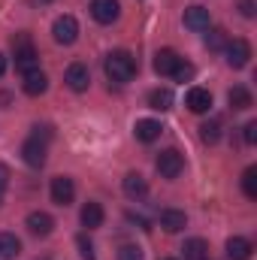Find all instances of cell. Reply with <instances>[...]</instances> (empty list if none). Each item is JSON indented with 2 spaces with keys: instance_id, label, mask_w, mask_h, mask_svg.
<instances>
[{
  "instance_id": "obj_1",
  "label": "cell",
  "mask_w": 257,
  "mask_h": 260,
  "mask_svg": "<svg viewBox=\"0 0 257 260\" xmlns=\"http://www.w3.org/2000/svg\"><path fill=\"white\" fill-rule=\"evenodd\" d=\"M103 70H106V76H109L112 82L124 85V82H130V79L136 76V58H133L130 52H124V49H115V52L106 55Z\"/></svg>"
},
{
  "instance_id": "obj_2",
  "label": "cell",
  "mask_w": 257,
  "mask_h": 260,
  "mask_svg": "<svg viewBox=\"0 0 257 260\" xmlns=\"http://www.w3.org/2000/svg\"><path fill=\"white\" fill-rule=\"evenodd\" d=\"M12 55H15V67H18L21 73H27V70L37 67V49H34V43H30L27 34H18V37L12 40Z\"/></svg>"
},
{
  "instance_id": "obj_3",
  "label": "cell",
  "mask_w": 257,
  "mask_h": 260,
  "mask_svg": "<svg viewBox=\"0 0 257 260\" xmlns=\"http://www.w3.org/2000/svg\"><path fill=\"white\" fill-rule=\"evenodd\" d=\"M154 167H157V173H160L164 179H179V176H182V170H185V157H182L176 148H167V151H160V154H157Z\"/></svg>"
},
{
  "instance_id": "obj_4",
  "label": "cell",
  "mask_w": 257,
  "mask_h": 260,
  "mask_svg": "<svg viewBox=\"0 0 257 260\" xmlns=\"http://www.w3.org/2000/svg\"><path fill=\"white\" fill-rule=\"evenodd\" d=\"M52 37H55V43H61V46H73V43L79 40V21H76L73 15H58L55 24H52Z\"/></svg>"
},
{
  "instance_id": "obj_5",
  "label": "cell",
  "mask_w": 257,
  "mask_h": 260,
  "mask_svg": "<svg viewBox=\"0 0 257 260\" xmlns=\"http://www.w3.org/2000/svg\"><path fill=\"white\" fill-rule=\"evenodd\" d=\"M224 55H227V64L233 67V70H242V67H248V61H251V46H248V40L236 37L233 43L224 46Z\"/></svg>"
},
{
  "instance_id": "obj_6",
  "label": "cell",
  "mask_w": 257,
  "mask_h": 260,
  "mask_svg": "<svg viewBox=\"0 0 257 260\" xmlns=\"http://www.w3.org/2000/svg\"><path fill=\"white\" fill-rule=\"evenodd\" d=\"M21 157H24V164H27V167H34V170L46 167V139L30 136V139L21 145Z\"/></svg>"
},
{
  "instance_id": "obj_7",
  "label": "cell",
  "mask_w": 257,
  "mask_h": 260,
  "mask_svg": "<svg viewBox=\"0 0 257 260\" xmlns=\"http://www.w3.org/2000/svg\"><path fill=\"white\" fill-rule=\"evenodd\" d=\"M91 15L100 24H112L121 15V3L118 0H91Z\"/></svg>"
},
{
  "instance_id": "obj_8",
  "label": "cell",
  "mask_w": 257,
  "mask_h": 260,
  "mask_svg": "<svg viewBox=\"0 0 257 260\" xmlns=\"http://www.w3.org/2000/svg\"><path fill=\"white\" fill-rule=\"evenodd\" d=\"M73 200H76V182L70 176H55L52 179V203L70 206Z\"/></svg>"
},
{
  "instance_id": "obj_9",
  "label": "cell",
  "mask_w": 257,
  "mask_h": 260,
  "mask_svg": "<svg viewBox=\"0 0 257 260\" xmlns=\"http://www.w3.org/2000/svg\"><path fill=\"white\" fill-rule=\"evenodd\" d=\"M21 88H24V94H27V97H40V94H46V88H49V76H46L40 67H34V70H27V73H24Z\"/></svg>"
},
{
  "instance_id": "obj_10",
  "label": "cell",
  "mask_w": 257,
  "mask_h": 260,
  "mask_svg": "<svg viewBox=\"0 0 257 260\" xmlns=\"http://www.w3.org/2000/svg\"><path fill=\"white\" fill-rule=\"evenodd\" d=\"M64 82L76 91V94H82V91H88V85H91V70H88L85 64H70L67 67Z\"/></svg>"
},
{
  "instance_id": "obj_11",
  "label": "cell",
  "mask_w": 257,
  "mask_h": 260,
  "mask_svg": "<svg viewBox=\"0 0 257 260\" xmlns=\"http://www.w3.org/2000/svg\"><path fill=\"white\" fill-rule=\"evenodd\" d=\"M24 227H27L34 236H49V233L55 230V218H52L49 212H30V215L24 218Z\"/></svg>"
},
{
  "instance_id": "obj_12",
  "label": "cell",
  "mask_w": 257,
  "mask_h": 260,
  "mask_svg": "<svg viewBox=\"0 0 257 260\" xmlns=\"http://www.w3.org/2000/svg\"><path fill=\"white\" fill-rule=\"evenodd\" d=\"M160 227H164L167 233H179V230L188 227V215H185L182 209H164V212H160Z\"/></svg>"
},
{
  "instance_id": "obj_13",
  "label": "cell",
  "mask_w": 257,
  "mask_h": 260,
  "mask_svg": "<svg viewBox=\"0 0 257 260\" xmlns=\"http://www.w3.org/2000/svg\"><path fill=\"white\" fill-rule=\"evenodd\" d=\"M179 55L173 52V49H160L157 55H154V73L157 76H173L176 73V67H179Z\"/></svg>"
},
{
  "instance_id": "obj_14",
  "label": "cell",
  "mask_w": 257,
  "mask_h": 260,
  "mask_svg": "<svg viewBox=\"0 0 257 260\" xmlns=\"http://www.w3.org/2000/svg\"><path fill=\"white\" fill-rule=\"evenodd\" d=\"M185 103H188V109H191V112L203 115V112H209V109H212V94H209L206 88H191V91H188V97H185Z\"/></svg>"
},
{
  "instance_id": "obj_15",
  "label": "cell",
  "mask_w": 257,
  "mask_h": 260,
  "mask_svg": "<svg viewBox=\"0 0 257 260\" xmlns=\"http://www.w3.org/2000/svg\"><path fill=\"white\" fill-rule=\"evenodd\" d=\"M133 133H136V139L139 142H154L164 127H160V121H154V118H139L136 124H133Z\"/></svg>"
},
{
  "instance_id": "obj_16",
  "label": "cell",
  "mask_w": 257,
  "mask_h": 260,
  "mask_svg": "<svg viewBox=\"0 0 257 260\" xmlns=\"http://www.w3.org/2000/svg\"><path fill=\"white\" fill-rule=\"evenodd\" d=\"M209 9L206 6H188L185 9V27L191 30H209Z\"/></svg>"
},
{
  "instance_id": "obj_17",
  "label": "cell",
  "mask_w": 257,
  "mask_h": 260,
  "mask_svg": "<svg viewBox=\"0 0 257 260\" xmlns=\"http://www.w3.org/2000/svg\"><path fill=\"white\" fill-rule=\"evenodd\" d=\"M251 251H254V245L248 239H242V236L227 239V257L230 260H251Z\"/></svg>"
},
{
  "instance_id": "obj_18",
  "label": "cell",
  "mask_w": 257,
  "mask_h": 260,
  "mask_svg": "<svg viewBox=\"0 0 257 260\" xmlns=\"http://www.w3.org/2000/svg\"><path fill=\"white\" fill-rule=\"evenodd\" d=\"M227 100H230V106H233V109H239V112L254 106V97H251V91H248L245 85H236V88H230Z\"/></svg>"
},
{
  "instance_id": "obj_19",
  "label": "cell",
  "mask_w": 257,
  "mask_h": 260,
  "mask_svg": "<svg viewBox=\"0 0 257 260\" xmlns=\"http://www.w3.org/2000/svg\"><path fill=\"white\" fill-rule=\"evenodd\" d=\"M82 224H85L88 230L103 227V206H100V203H85V206H82Z\"/></svg>"
},
{
  "instance_id": "obj_20",
  "label": "cell",
  "mask_w": 257,
  "mask_h": 260,
  "mask_svg": "<svg viewBox=\"0 0 257 260\" xmlns=\"http://www.w3.org/2000/svg\"><path fill=\"white\" fill-rule=\"evenodd\" d=\"M121 188H124V194H127L130 200H139V197H145V191H148V182H145L139 173H127Z\"/></svg>"
},
{
  "instance_id": "obj_21",
  "label": "cell",
  "mask_w": 257,
  "mask_h": 260,
  "mask_svg": "<svg viewBox=\"0 0 257 260\" xmlns=\"http://www.w3.org/2000/svg\"><path fill=\"white\" fill-rule=\"evenodd\" d=\"M148 106L157 109V112L173 109V91H167V88H154V91L148 94Z\"/></svg>"
},
{
  "instance_id": "obj_22",
  "label": "cell",
  "mask_w": 257,
  "mask_h": 260,
  "mask_svg": "<svg viewBox=\"0 0 257 260\" xmlns=\"http://www.w3.org/2000/svg\"><path fill=\"white\" fill-rule=\"evenodd\" d=\"M182 254H185V260H206L209 257V245H206V239H188L182 245Z\"/></svg>"
},
{
  "instance_id": "obj_23",
  "label": "cell",
  "mask_w": 257,
  "mask_h": 260,
  "mask_svg": "<svg viewBox=\"0 0 257 260\" xmlns=\"http://www.w3.org/2000/svg\"><path fill=\"white\" fill-rule=\"evenodd\" d=\"M21 251V242L15 233H0V260H12Z\"/></svg>"
},
{
  "instance_id": "obj_24",
  "label": "cell",
  "mask_w": 257,
  "mask_h": 260,
  "mask_svg": "<svg viewBox=\"0 0 257 260\" xmlns=\"http://www.w3.org/2000/svg\"><path fill=\"white\" fill-rule=\"evenodd\" d=\"M200 139H203V142H209V145H215V142L221 139V121H218V118L203 121V124H200Z\"/></svg>"
},
{
  "instance_id": "obj_25",
  "label": "cell",
  "mask_w": 257,
  "mask_h": 260,
  "mask_svg": "<svg viewBox=\"0 0 257 260\" xmlns=\"http://www.w3.org/2000/svg\"><path fill=\"white\" fill-rule=\"evenodd\" d=\"M242 191L248 200H257V167H248L242 173Z\"/></svg>"
},
{
  "instance_id": "obj_26",
  "label": "cell",
  "mask_w": 257,
  "mask_h": 260,
  "mask_svg": "<svg viewBox=\"0 0 257 260\" xmlns=\"http://www.w3.org/2000/svg\"><path fill=\"white\" fill-rule=\"evenodd\" d=\"M224 46H227V34H224L221 27H212V30L206 34V49L218 52V49H224Z\"/></svg>"
},
{
  "instance_id": "obj_27",
  "label": "cell",
  "mask_w": 257,
  "mask_h": 260,
  "mask_svg": "<svg viewBox=\"0 0 257 260\" xmlns=\"http://www.w3.org/2000/svg\"><path fill=\"white\" fill-rule=\"evenodd\" d=\"M76 245H79V254H82V260H94V245H91V239H88L85 233L76 239Z\"/></svg>"
},
{
  "instance_id": "obj_28",
  "label": "cell",
  "mask_w": 257,
  "mask_h": 260,
  "mask_svg": "<svg viewBox=\"0 0 257 260\" xmlns=\"http://www.w3.org/2000/svg\"><path fill=\"white\" fill-rule=\"evenodd\" d=\"M118 260H142V251L136 245H121L118 248Z\"/></svg>"
},
{
  "instance_id": "obj_29",
  "label": "cell",
  "mask_w": 257,
  "mask_h": 260,
  "mask_svg": "<svg viewBox=\"0 0 257 260\" xmlns=\"http://www.w3.org/2000/svg\"><path fill=\"white\" fill-rule=\"evenodd\" d=\"M179 82H185V79H191L194 76V67L191 64H185V61H179V67H176V73H173Z\"/></svg>"
},
{
  "instance_id": "obj_30",
  "label": "cell",
  "mask_w": 257,
  "mask_h": 260,
  "mask_svg": "<svg viewBox=\"0 0 257 260\" xmlns=\"http://www.w3.org/2000/svg\"><path fill=\"white\" fill-rule=\"evenodd\" d=\"M6 188H9V167L0 164V203H3V197H6Z\"/></svg>"
},
{
  "instance_id": "obj_31",
  "label": "cell",
  "mask_w": 257,
  "mask_h": 260,
  "mask_svg": "<svg viewBox=\"0 0 257 260\" xmlns=\"http://www.w3.org/2000/svg\"><path fill=\"white\" fill-rule=\"evenodd\" d=\"M239 12L245 15V18H254V0H239Z\"/></svg>"
},
{
  "instance_id": "obj_32",
  "label": "cell",
  "mask_w": 257,
  "mask_h": 260,
  "mask_svg": "<svg viewBox=\"0 0 257 260\" xmlns=\"http://www.w3.org/2000/svg\"><path fill=\"white\" fill-rule=\"evenodd\" d=\"M245 142H248V145L257 142V121H248V124H245Z\"/></svg>"
},
{
  "instance_id": "obj_33",
  "label": "cell",
  "mask_w": 257,
  "mask_h": 260,
  "mask_svg": "<svg viewBox=\"0 0 257 260\" xmlns=\"http://www.w3.org/2000/svg\"><path fill=\"white\" fill-rule=\"evenodd\" d=\"M3 73H6V58L0 55V76H3Z\"/></svg>"
},
{
  "instance_id": "obj_34",
  "label": "cell",
  "mask_w": 257,
  "mask_h": 260,
  "mask_svg": "<svg viewBox=\"0 0 257 260\" xmlns=\"http://www.w3.org/2000/svg\"><path fill=\"white\" fill-rule=\"evenodd\" d=\"M43 260H49V257H43Z\"/></svg>"
}]
</instances>
